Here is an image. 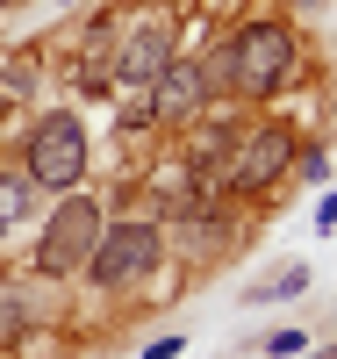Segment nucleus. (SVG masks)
<instances>
[{"mask_svg":"<svg viewBox=\"0 0 337 359\" xmlns=\"http://www.w3.org/2000/svg\"><path fill=\"white\" fill-rule=\"evenodd\" d=\"M294 29L287 22H244L237 36H223L216 65H208V86H223L237 101H266L294 79Z\"/></svg>","mask_w":337,"mask_h":359,"instance_id":"nucleus-1","label":"nucleus"},{"mask_svg":"<svg viewBox=\"0 0 337 359\" xmlns=\"http://www.w3.org/2000/svg\"><path fill=\"white\" fill-rule=\"evenodd\" d=\"M158 259H165L158 223H151V216H122V223L101 230V245H94V259H86V273H94V287L122 294V287H144L151 273H158Z\"/></svg>","mask_w":337,"mask_h":359,"instance_id":"nucleus-2","label":"nucleus"},{"mask_svg":"<svg viewBox=\"0 0 337 359\" xmlns=\"http://www.w3.org/2000/svg\"><path fill=\"white\" fill-rule=\"evenodd\" d=\"M101 208L86 201V194H57V208L43 216V237H36V273L43 280H72V273H86V259H94V245H101Z\"/></svg>","mask_w":337,"mask_h":359,"instance_id":"nucleus-3","label":"nucleus"},{"mask_svg":"<svg viewBox=\"0 0 337 359\" xmlns=\"http://www.w3.org/2000/svg\"><path fill=\"white\" fill-rule=\"evenodd\" d=\"M22 172L50 194H72L79 172H86V130L72 108H50L36 130H29V151H22Z\"/></svg>","mask_w":337,"mask_h":359,"instance_id":"nucleus-4","label":"nucleus"},{"mask_svg":"<svg viewBox=\"0 0 337 359\" xmlns=\"http://www.w3.org/2000/svg\"><path fill=\"white\" fill-rule=\"evenodd\" d=\"M287 165H294V137H287L280 123H252V130L230 137V158H223V172H216V187H230V194H266Z\"/></svg>","mask_w":337,"mask_h":359,"instance_id":"nucleus-5","label":"nucleus"},{"mask_svg":"<svg viewBox=\"0 0 337 359\" xmlns=\"http://www.w3.org/2000/svg\"><path fill=\"white\" fill-rule=\"evenodd\" d=\"M208 115V65H194V57H172V65L151 79V123H201Z\"/></svg>","mask_w":337,"mask_h":359,"instance_id":"nucleus-6","label":"nucleus"},{"mask_svg":"<svg viewBox=\"0 0 337 359\" xmlns=\"http://www.w3.org/2000/svg\"><path fill=\"white\" fill-rule=\"evenodd\" d=\"M165 65H172V22L151 15L137 36H122V50H115V79H122V86H151Z\"/></svg>","mask_w":337,"mask_h":359,"instance_id":"nucleus-7","label":"nucleus"},{"mask_svg":"<svg viewBox=\"0 0 337 359\" xmlns=\"http://www.w3.org/2000/svg\"><path fill=\"white\" fill-rule=\"evenodd\" d=\"M301 287H309V266H280V273H273V280H259L252 294H244V302H287V294H301Z\"/></svg>","mask_w":337,"mask_h":359,"instance_id":"nucleus-8","label":"nucleus"},{"mask_svg":"<svg viewBox=\"0 0 337 359\" xmlns=\"http://www.w3.org/2000/svg\"><path fill=\"white\" fill-rule=\"evenodd\" d=\"M29 194H36V180H29V172H0V230H8V223H22Z\"/></svg>","mask_w":337,"mask_h":359,"instance_id":"nucleus-9","label":"nucleus"},{"mask_svg":"<svg viewBox=\"0 0 337 359\" xmlns=\"http://www.w3.org/2000/svg\"><path fill=\"white\" fill-rule=\"evenodd\" d=\"M259 352H266V359H301V352H309V331H266Z\"/></svg>","mask_w":337,"mask_h":359,"instance_id":"nucleus-10","label":"nucleus"},{"mask_svg":"<svg viewBox=\"0 0 337 359\" xmlns=\"http://www.w3.org/2000/svg\"><path fill=\"white\" fill-rule=\"evenodd\" d=\"M0 86H8V94H29V86H36V65H29V57H22L15 72H0Z\"/></svg>","mask_w":337,"mask_h":359,"instance_id":"nucleus-11","label":"nucleus"},{"mask_svg":"<svg viewBox=\"0 0 337 359\" xmlns=\"http://www.w3.org/2000/svg\"><path fill=\"white\" fill-rule=\"evenodd\" d=\"M316 230H337V194H323V208H316Z\"/></svg>","mask_w":337,"mask_h":359,"instance_id":"nucleus-12","label":"nucleus"},{"mask_svg":"<svg viewBox=\"0 0 337 359\" xmlns=\"http://www.w3.org/2000/svg\"><path fill=\"white\" fill-rule=\"evenodd\" d=\"M172 352H179V338H151L144 345V359H172Z\"/></svg>","mask_w":337,"mask_h":359,"instance_id":"nucleus-13","label":"nucleus"},{"mask_svg":"<svg viewBox=\"0 0 337 359\" xmlns=\"http://www.w3.org/2000/svg\"><path fill=\"white\" fill-rule=\"evenodd\" d=\"M309 359H337V345H323V352H309Z\"/></svg>","mask_w":337,"mask_h":359,"instance_id":"nucleus-14","label":"nucleus"},{"mask_svg":"<svg viewBox=\"0 0 337 359\" xmlns=\"http://www.w3.org/2000/svg\"><path fill=\"white\" fill-rule=\"evenodd\" d=\"M0 8H15V0H0Z\"/></svg>","mask_w":337,"mask_h":359,"instance_id":"nucleus-15","label":"nucleus"}]
</instances>
